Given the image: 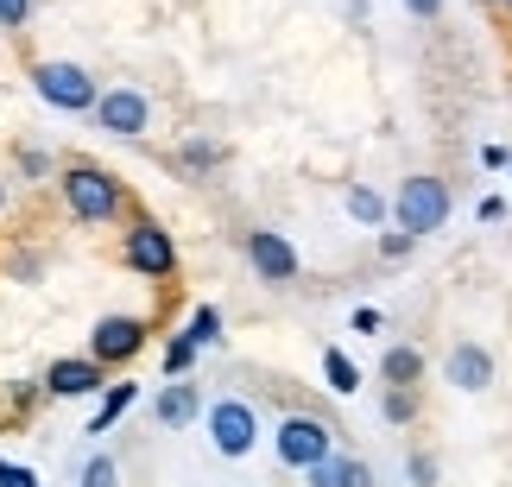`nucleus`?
<instances>
[{"label": "nucleus", "mask_w": 512, "mask_h": 487, "mask_svg": "<svg viewBox=\"0 0 512 487\" xmlns=\"http://www.w3.org/2000/svg\"><path fill=\"white\" fill-rule=\"evenodd\" d=\"M392 209H399V228H405L411 241H418V235H437V228L449 222V184L443 178H405Z\"/></svg>", "instance_id": "1"}, {"label": "nucleus", "mask_w": 512, "mask_h": 487, "mask_svg": "<svg viewBox=\"0 0 512 487\" xmlns=\"http://www.w3.org/2000/svg\"><path fill=\"white\" fill-rule=\"evenodd\" d=\"M215 336H222V317H215V310L203 304V310H196V317H190V329H184V342H190V348H209Z\"/></svg>", "instance_id": "16"}, {"label": "nucleus", "mask_w": 512, "mask_h": 487, "mask_svg": "<svg viewBox=\"0 0 512 487\" xmlns=\"http://www.w3.org/2000/svg\"><path fill=\"white\" fill-rule=\"evenodd\" d=\"M348 216H354V222H380V216H386V203L373 197V190L354 184V190H348Z\"/></svg>", "instance_id": "18"}, {"label": "nucleus", "mask_w": 512, "mask_h": 487, "mask_svg": "<svg viewBox=\"0 0 512 487\" xmlns=\"http://www.w3.org/2000/svg\"><path fill=\"white\" fill-rule=\"evenodd\" d=\"M380 253H386V260H405V253H411V235H380Z\"/></svg>", "instance_id": "24"}, {"label": "nucleus", "mask_w": 512, "mask_h": 487, "mask_svg": "<svg viewBox=\"0 0 512 487\" xmlns=\"http://www.w3.org/2000/svg\"><path fill=\"white\" fill-rule=\"evenodd\" d=\"M190 361H196V348H190L184 336H177V342L165 348V367H171V374H184V367H190Z\"/></svg>", "instance_id": "21"}, {"label": "nucleus", "mask_w": 512, "mask_h": 487, "mask_svg": "<svg viewBox=\"0 0 512 487\" xmlns=\"http://www.w3.org/2000/svg\"><path fill=\"white\" fill-rule=\"evenodd\" d=\"M304 475H310V487H373V469H367V462H361V456H336V450H329L317 469H304Z\"/></svg>", "instance_id": "10"}, {"label": "nucleus", "mask_w": 512, "mask_h": 487, "mask_svg": "<svg viewBox=\"0 0 512 487\" xmlns=\"http://www.w3.org/2000/svg\"><path fill=\"white\" fill-rule=\"evenodd\" d=\"M336 450V437H329V424L323 418H285L279 424V462L285 469H317V462Z\"/></svg>", "instance_id": "4"}, {"label": "nucleus", "mask_w": 512, "mask_h": 487, "mask_svg": "<svg viewBox=\"0 0 512 487\" xmlns=\"http://www.w3.org/2000/svg\"><path fill=\"white\" fill-rule=\"evenodd\" d=\"M95 114H102V127L108 133H146V95L140 89H108L102 102H95Z\"/></svg>", "instance_id": "9"}, {"label": "nucleus", "mask_w": 512, "mask_h": 487, "mask_svg": "<svg viewBox=\"0 0 512 487\" xmlns=\"http://www.w3.org/2000/svg\"><path fill=\"white\" fill-rule=\"evenodd\" d=\"M209 437H215V450H222V456H247L253 450V412H247L241 399H222L209 412Z\"/></svg>", "instance_id": "8"}, {"label": "nucleus", "mask_w": 512, "mask_h": 487, "mask_svg": "<svg viewBox=\"0 0 512 487\" xmlns=\"http://www.w3.org/2000/svg\"><path fill=\"white\" fill-rule=\"evenodd\" d=\"M418 374H424V355H418V348H386V380L392 386H411Z\"/></svg>", "instance_id": "14"}, {"label": "nucleus", "mask_w": 512, "mask_h": 487, "mask_svg": "<svg viewBox=\"0 0 512 487\" xmlns=\"http://www.w3.org/2000/svg\"><path fill=\"white\" fill-rule=\"evenodd\" d=\"M411 481L430 487V481H437V462H430V456H411Z\"/></svg>", "instance_id": "25"}, {"label": "nucleus", "mask_w": 512, "mask_h": 487, "mask_svg": "<svg viewBox=\"0 0 512 487\" xmlns=\"http://www.w3.org/2000/svg\"><path fill=\"white\" fill-rule=\"evenodd\" d=\"M127 405H133V386H108V399H102V412H95V424H89V431H108V424L121 418Z\"/></svg>", "instance_id": "17"}, {"label": "nucleus", "mask_w": 512, "mask_h": 487, "mask_svg": "<svg viewBox=\"0 0 512 487\" xmlns=\"http://www.w3.org/2000/svg\"><path fill=\"white\" fill-rule=\"evenodd\" d=\"M405 7L418 13V19H437V13H443V0H405Z\"/></svg>", "instance_id": "26"}, {"label": "nucleus", "mask_w": 512, "mask_h": 487, "mask_svg": "<svg viewBox=\"0 0 512 487\" xmlns=\"http://www.w3.org/2000/svg\"><path fill=\"white\" fill-rule=\"evenodd\" d=\"M102 386V361H57L45 374V393L57 399H76V393H95Z\"/></svg>", "instance_id": "11"}, {"label": "nucleus", "mask_w": 512, "mask_h": 487, "mask_svg": "<svg viewBox=\"0 0 512 487\" xmlns=\"http://www.w3.org/2000/svg\"><path fill=\"white\" fill-rule=\"evenodd\" d=\"M449 380H456L462 393H481V386L494 380V361H487V348H475V342H462L456 355H449Z\"/></svg>", "instance_id": "12"}, {"label": "nucleus", "mask_w": 512, "mask_h": 487, "mask_svg": "<svg viewBox=\"0 0 512 487\" xmlns=\"http://www.w3.org/2000/svg\"><path fill=\"white\" fill-rule=\"evenodd\" d=\"M247 260H253V272H260L266 285H285L291 272H298V247H291L285 235H272V228H253V235H247Z\"/></svg>", "instance_id": "7"}, {"label": "nucleus", "mask_w": 512, "mask_h": 487, "mask_svg": "<svg viewBox=\"0 0 512 487\" xmlns=\"http://www.w3.org/2000/svg\"><path fill=\"white\" fill-rule=\"evenodd\" d=\"M26 13H32V0H0V26H26Z\"/></svg>", "instance_id": "22"}, {"label": "nucleus", "mask_w": 512, "mask_h": 487, "mask_svg": "<svg viewBox=\"0 0 512 487\" xmlns=\"http://www.w3.org/2000/svg\"><path fill=\"white\" fill-rule=\"evenodd\" d=\"M127 266L146 272V279H165V272L177 266V247H171V235H165L159 222H140L127 235Z\"/></svg>", "instance_id": "5"}, {"label": "nucleus", "mask_w": 512, "mask_h": 487, "mask_svg": "<svg viewBox=\"0 0 512 487\" xmlns=\"http://www.w3.org/2000/svg\"><path fill=\"white\" fill-rule=\"evenodd\" d=\"M64 203L83 222H108L114 209H121V184H114L108 171H95V165H70L64 171Z\"/></svg>", "instance_id": "2"}, {"label": "nucleus", "mask_w": 512, "mask_h": 487, "mask_svg": "<svg viewBox=\"0 0 512 487\" xmlns=\"http://www.w3.org/2000/svg\"><path fill=\"white\" fill-rule=\"evenodd\" d=\"M411 412H418V399H411L405 386H399V393H386V418H392V424H405Z\"/></svg>", "instance_id": "20"}, {"label": "nucleus", "mask_w": 512, "mask_h": 487, "mask_svg": "<svg viewBox=\"0 0 512 487\" xmlns=\"http://www.w3.org/2000/svg\"><path fill=\"white\" fill-rule=\"evenodd\" d=\"M196 418V386H165L159 393V424H190Z\"/></svg>", "instance_id": "13"}, {"label": "nucleus", "mask_w": 512, "mask_h": 487, "mask_svg": "<svg viewBox=\"0 0 512 487\" xmlns=\"http://www.w3.org/2000/svg\"><path fill=\"white\" fill-rule=\"evenodd\" d=\"M146 342V323L140 317H102L89 336V361H133Z\"/></svg>", "instance_id": "6"}, {"label": "nucleus", "mask_w": 512, "mask_h": 487, "mask_svg": "<svg viewBox=\"0 0 512 487\" xmlns=\"http://www.w3.org/2000/svg\"><path fill=\"white\" fill-rule=\"evenodd\" d=\"M0 487H38V475L19 469V462H0Z\"/></svg>", "instance_id": "23"}, {"label": "nucleus", "mask_w": 512, "mask_h": 487, "mask_svg": "<svg viewBox=\"0 0 512 487\" xmlns=\"http://www.w3.org/2000/svg\"><path fill=\"white\" fill-rule=\"evenodd\" d=\"M32 89L45 95L51 108H64V114H83V108L102 102V95H95V83H89V70H76V64H38V70H32Z\"/></svg>", "instance_id": "3"}, {"label": "nucleus", "mask_w": 512, "mask_h": 487, "mask_svg": "<svg viewBox=\"0 0 512 487\" xmlns=\"http://www.w3.org/2000/svg\"><path fill=\"white\" fill-rule=\"evenodd\" d=\"M323 374H329L336 393H354V386H361V374H354V361L342 355V348H329V355H323Z\"/></svg>", "instance_id": "15"}, {"label": "nucleus", "mask_w": 512, "mask_h": 487, "mask_svg": "<svg viewBox=\"0 0 512 487\" xmlns=\"http://www.w3.org/2000/svg\"><path fill=\"white\" fill-rule=\"evenodd\" d=\"M83 487H121V469H114V456H89V462H83Z\"/></svg>", "instance_id": "19"}]
</instances>
